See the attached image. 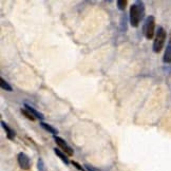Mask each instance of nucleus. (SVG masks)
Instances as JSON below:
<instances>
[{
  "mask_svg": "<svg viewBox=\"0 0 171 171\" xmlns=\"http://www.w3.org/2000/svg\"><path fill=\"white\" fill-rule=\"evenodd\" d=\"M145 17V4L143 1H135L130 7L129 11V22L132 28H138Z\"/></svg>",
  "mask_w": 171,
  "mask_h": 171,
  "instance_id": "obj_1",
  "label": "nucleus"
},
{
  "mask_svg": "<svg viewBox=\"0 0 171 171\" xmlns=\"http://www.w3.org/2000/svg\"><path fill=\"white\" fill-rule=\"evenodd\" d=\"M167 34L166 31L164 30L163 27H159L155 32L154 41H153V52L154 53H159L163 48H164L165 41H166Z\"/></svg>",
  "mask_w": 171,
  "mask_h": 171,
  "instance_id": "obj_2",
  "label": "nucleus"
},
{
  "mask_svg": "<svg viewBox=\"0 0 171 171\" xmlns=\"http://www.w3.org/2000/svg\"><path fill=\"white\" fill-rule=\"evenodd\" d=\"M155 18L154 16H148L145 20L144 28H143V33H144L146 39L150 40L155 36Z\"/></svg>",
  "mask_w": 171,
  "mask_h": 171,
  "instance_id": "obj_3",
  "label": "nucleus"
},
{
  "mask_svg": "<svg viewBox=\"0 0 171 171\" xmlns=\"http://www.w3.org/2000/svg\"><path fill=\"white\" fill-rule=\"evenodd\" d=\"M54 140H55V143L57 144V146L61 149V151H63L67 155H69V156H72L73 154H74V151H73L72 148L68 145V143L65 142L63 138H59V136H54Z\"/></svg>",
  "mask_w": 171,
  "mask_h": 171,
  "instance_id": "obj_4",
  "label": "nucleus"
},
{
  "mask_svg": "<svg viewBox=\"0 0 171 171\" xmlns=\"http://www.w3.org/2000/svg\"><path fill=\"white\" fill-rule=\"evenodd\" d=\"M17 159H18V164L22 170H29L31 167V162H30V157L25 153L20 152L17 156Z\"/></svg>",
  "mask_w": 171,
  "mask_h": 171,
  "instance_id": "obj_5",
  "label": "nucleus"
},
{
  "mask_svg": "<svg viewBox=\"0 0 171 171\" xmlns=\"http://www.w3.org/2000/svg\"><path fill=\"white\" fill-rule=\"evenodd\" d=\"M24 109H27L28 111H29L30 113L32 114V115L34 116V117L36 118V119H39V121H44V114L42 113H40V112H39V111H37L36 109L34 108V107H32L31 105H29L28 104V103H24Z\"/></svg>",
  "mask_w": 171,
  "mask_h": 171,
  "instance_id": "obj_6",
  "label": "nucleus"
},
{
  "mask_svg": "<svg viewBox=\"0 0 171 171\" xmlns=\"http://www.w3.org/2000/svg\"><path fill=\"white\" fill-rule=\"evenodd\" d=\"M1 126L3 127V129L5 130V132H7V138H9V140H13L15 138V131L13 130V129H11L9 126L7 125V123H5L4 121H1Z\"/></svg>",
  "mask_w": 171,
  "mask_h": 171,
  "instance_id": "obj_7",
  "label": "nucleus"
},
{
  "mask_svg": "<svg viewBox=\"0 0 171 171\" xmlns=\"http://www.w3.org/2000/svg\"><path fill=\"white\" fill-rule=\"evenodd\" d=\"M40 126H41V128H42L44 130H46L47 132L51 133V134H53L54 136H56V134L58 133L57 129L54 128L53 126H51L50 124H47V123H44V122H40Z\"/></svg>",
  "mask_w": 171,
  "mask_h": 171,
  "instance_id": "obj_8",
  "label": "nucleus"
},
{
  "mask_svg": "<svg viewBox=\"0 0 171 171\" xmlns=\"http://www.w3.org/2000/svg\"><path fill=\"white\" fill-rule=\"evenodd\" d=\"M163 61L165 63H171V41H168L164 56H163Z\"/></svg>",
  "mask_w": 171,
  "mask_h": 171,
  "instance_id": "obj_9",
  "label": "nucleus"
},
{
  "mask_svg": "<svg viewBox=\"0 0 171 171\" xmlns=\"http://www.w3.org/2000/svg\"><path fill=\"white\" fill-rule=\"evenodd\" d=\"M54 152H55V154L57 155V156L59 157V159H60L65 165H69V164H70V161H69V159H68L67 154H65V153L63 151H61V150L58 149V148H54Z\"/></svg>",
  "mask_w": 171,
  "mask_h": 171,
  "instance_id": "obj_10",
  "label": "nucleus"
},
{
  "mask_svg": "<svg viewBox=\"0 0 171 171\" xmlns=\"http://www.w3.org/2000/svg\"><path fill=\"white\" fill-rule=\"evenodd\" d=\"M0 86H1V89L4 90V91H7V92H12L13 91V88L4 78H0Z\"/></svg>",
  "mask_w": 171,
  "mask_h": 171,
  "instance_id": "obj_11",
  "label": "nucleus"
},
{
  "mask_svg": "<svg viewBox=\"0 0 171 171\" xmlns=\"http://www.w3.org/2000/svg\"><path fill=\"white\" fill-rule=\"evenodd\" d=\"M116 5H117V9L119 11H125L128 5V1L127 0H117L116 1Z\"/></svg>",
  "mask_w": 171,
  "mask_h": 171,
  "instance_id": "obj_12",
  "label": "nucleus"
},
{
  "mask_svg": "<svg viewBox=\"0 0 171 171\" xmlns=\"http://www.w3.org/2000/svg\"><path fill=\"white\" fill-rule=\"evenodd\" d=\"M20 112H21V113L23 114V115L25 116V117H27L28 119H30V121L34 122V121H35V119H36V118L34 117V116L32 115L31 113H30V112L27 110V109H21V110H20Z\"/></svg>",
  "mask_w": 171,
  "mask_h": 171,
  "instance_id": "obj_13",
  "label": "nucleus"
},
{
  "mask_svg": "<svg viewBox=\"0 0 171 171\" xmlns=\"http://www.w3.org/2000/svg\"><path fill=\"white\" fill-rule=\"evenodd\" d=\"M126 21H127V16L125 14L122 16L121 19V31L122 32H126L127 31V27H126Z\"/></svg>",
  "mask_w": 171,
  "mask_h": 171,
  "instance_id": "obj_14",
  "label": "nucleus"
},
{
  "mask_svg": "<svg viewBox=\"0 0 171 171\" xmlns=\"http://www.w3.org/2000/svg\"><path fill=\"white\" fill-rule=\"evenodd\" d=\"M37 168L39 171H46V167H44V163L42 161V159H38L37 162Z\"/></svg>",
  "mask_w": 171,
  "mask_h": 171,
  "instance_id": "obj_15",
  "label": "nucleus"
},
{
  "mask_svg": "<svg viewBox=\"0 0 171 171\" xmlns=\"http://www.w3.org/2000/svg\"><path fill=\"white\" fill-rule=\"evenodd\" d=\"M84 168L87 169L88 171H100L98 168H95V167L91 166V165H89V164H84Z\"/></svg>",
  "mask_w": 171,
  "mask_h": 171,
  "instance_id": "obj_16",
  "label": "nucleus"
},
{
  "mask_svg": "<svg viewBox=\"0 0 171 171\" xmlns=\"http://www.w3.org/2000/svg\"><path fill=\"white\" fill-rule=\"evenodd\" d=\"M72 165H73V166L76 167V169H78V170H80V171H84V169L82 168V167L80 166V165L78 164V163H76V162H72Z\"/></svg>",
  "mask_w": 171,
  "mask_h": 171,
  "instance_id": "obj_17",
  "label": "nucleus"
},
{
  "mask_svg": "<svg viewBox=\"0 0 171 171\" xmlns=\"http://www.w3.org/2000/svg\"><path fill=\"white\" fill-rule=\"evenodd\" d=\"M169 41H171V31H170V35H169Z\"/></svg>",
  "mask_w": 171,
  "mask_h": 171,
  "instance_id": "obj_18",
  "label": "nucleus"
}]
</instances>
